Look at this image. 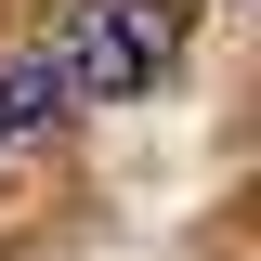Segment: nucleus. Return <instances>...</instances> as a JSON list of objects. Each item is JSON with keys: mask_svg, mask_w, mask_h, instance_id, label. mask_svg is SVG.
I'll return each instance as SVG.
<instances>
[{"mask_svg": "<svg viewBox=\"0 0 261 261\" xmlns=\"http://www.w3.org/2000/svg\"><path fill=\"white\" fill-rule=\"evenodd\" d=\"M170 39H183V0H92L53 39V79H65V105H130L170 65Z\"/></svg>", "mask_w": 261, "mask_h": 261, "instance_id": "f257e3e1", "label": "nucleus"}, {"mask_svg": "<svg viewBox=\"0 0 261 261\" xmlns=\"http://www.w3.org/2000/svg\"><path fill=\"white\" fill-rule=\"evenodd\" d=\"M53 118H65V79H53V53H0V144H39Z\"/></svg>", "mask_w": 261, "mask_h": 261, "instance_id": "f03ea898", "label": "nucleus"}]
</instances>
